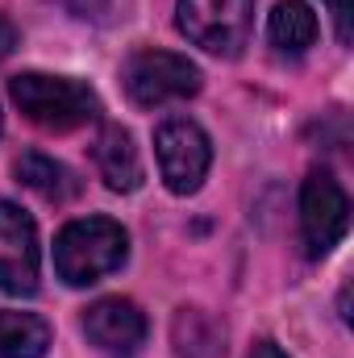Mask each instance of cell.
<instances>
[{
	"label": "cell",
	"mask_w": 354,
	"mask_h": 358,
	"mask_svg": "<svg viewBox=\"0 0 354 358\" xmlns=\"http://www.w3.org/2000/svg\"><path fill=\"white\" fill-rule=\"evenodd\" d=\"M50 4H59V8H67V13H76V17H88L96 8H104V0H50Z\"/></svg>",
	"instance_id": "2e32d148"
},
{
	"label": "cell",
	"mask_w": 354,
	"mask_h": 358,
	"mask_svg": "<svg viewBox=\"0 0 354 358\" xmlns=\"http://www.w3.org/2000/svg\"><path fill=\"white\" fill-rule=\"evenodd\" d=\"M50 346V325L38 313L0 308V358H42Z\"/></svg>",
	"instance_id": "4fadbf2b"
},
{
	"label": "cell",
	"mask_w": 354,
	"mask_h": 358,
	"mask_svg": "<svg viewBox=\"0 0 354 358\" xmlns=\"http://www.w3.org/2000/svg\"><path fill=\"white\" fill-rule=\"evenodd\" d=\"M351 229V200L330 171H313L300 187V238L309 259H325Z\"/></svg>",
	"instance_id": "8992f818"
},
{
	"label": "cell",
	"mask_w": 354,
	"mask_h": 358,
	"mask_svg": "<svg viewBox=\"0 0 354 358\" xmlns=\"http://www.w3.org/2000/svg\"><path fill=\"white\" fill-rule=\"evenodd\" d=\"M38 275H42V246L34 217L21 204L0 200V292L34 296Z\"/></svg>",
	"instance_id": "52a82bcc"
},
{
	"label": "cell",
	"mask_w": 354,
	"mask_h": 358,
	"mask_svg": "<svg viewBox=\"0 0 354 358\" xmlns=\"http://www.w3.org/2000/svg\"><path fill=\"white\" fill-rule=\"evenodd\" d=\"M176 25L192 46L217 59H238L255 29V0H179Z\"/></svg>",
	"instance_id": "3957f363"
},
{
	"label": "cell",
	"mask_w": 354,
	"mask_h": 358,
	"mask_svg": "<svg viewBox=\"0 0 354 358\" xmlns=\"http://www.w3.org/2000/svg\"><path fill=\"white\" fill-rule=\"evenodd\" d=\"M17 183H25L34 196H42L46 204H67L84 192V179L71 167H63L59 159L42 155V150H25L17 159Z\"/></svg>",
	"instance_id": "30bf717a"
},
{
	"label": "cell",
	"mask_w": 354,
	"mask_h": 358,
	"mask_svg": "<svg viewBox=\"0 0 354 358\" xmlns=\"http://www.w3.org/2000/svg\"><path fill=\"white\" fill-rule=\"evenodd\" d=\"M121 80L138 108H159V104L196 96L200 67L187 55H171V50H134L121 67Z\"/></svg>",
	"instance_id": "277c9868"
},
{
	"label": "cell",
	"mask_w": 354,
	"mask_h": 358,
	"mask_svg": "<svg viewBox=\"0 0 354 358\" xmlns=\"http://www.w3.org/2000/svg\"><path fill=\"white\" fill-rule=\"evenodd\" d=\"M250 358H288L275 342H255V350H250Z\"/></svg>",
	"instance_id": "e0dca14e"
},
{
	"label": "cell",
	"mask_w": 354,
	"mask_h": 358,
	"mask_svg": "<svg viewBox=\"0 0 354 358\" xmlns=\"http://www.w3.org/2000/svg\"><path fill=\"white\" fill-rule=\"evenodd\" d=\"M171 342L179 358H221L225 355V325L204 308H179L171 321Z\"/></svg>",
	"instance_id": "8fae6325"
},
{
	"label": "cell",
	"mask_w": 354,
	"mask_h": 358,
	"mask_svg": "<svg viewBox=\"0 0 354 358\" xmlns=\"http://www.w3.org/2000/svg\"><path fill=\"white\" fill-rule=\"evenodd\" d=\"M267 38L283 55H304L317 42V13L304 0H279L267 21Z\"/></svg>",
	"instance_id": "7c38bea8"
},
{
	"label": "cell",
	"mask_w": 354,
	"mask_h": 358,
	"mask_svg": "<svg viewBox=\"0 0 354 358\" xmlns=\"http://www.w3.org/2000/svg\"><path fill=\"white\" fill-rule=\"evenodd\" d=\"M330 17H334V29H338V42H351V0H325Z\"/></svg>",
	"instance_id": "5bb4252c"
},
{
	"label": "cell",
	"mask_w": 354,
	"mask_h": 358,
	"mask_svg": "<svg viewBox=\"0 0 354 358\" xmlns=\"http://www.w3.org/2000/svg\"><path fill=\"white\" fill-rule=\"evenodd\" d=\"M129 259V234L113 217H80L55 238V271L67 287H88L121 271Z\"/></svg>",
	"instance_id": "6da1fadb"
},
{
	"label": "cell",
	"mask_w": 354,
	"mask_h": 358,
	"mask_svg": "<svg viewBox=\"0 0 354 358\" xmlns=\"http://www.w3.org/2000/svg\"><path fill=\"white\" fill-rule=\"evenodd\" d=\"M155 155H159V176L176 196H192L213 167V142L187 117H167L155 129Z\"/></svg>",
	"instance_id": "5b68a950"
},
{
	"label": "cell",
	"mask_w": 354,
	"mask_h": 358,
	"mask_svg": "<svg viewBox=\"0 0 354 358\" xmlns=\"http://www.w3.org/2000/svg\"><path fill=\"white\" fill-rule=\"evenodd\" d=\"M13 50H17V25L0 13V59H8Z\"/></svg>",
	"instance_id": "9a60e30c"
},
{
	"label": "cell",
	"mask_w": 354,
	"mask_h": 358,
	"mask_svg": "<svg viewBox=\"0 0 354 358\" xmlns=\"http://www.w3.org/2000/svg\"><path fill=\"white\" fill-rule=\"evenodd\" d=\"M88 342L108 358H134L146 346V313L125 296H104L84 313Z\"/></svg>",
	"instance_id": "ba28073f"
},
{
	"label": "cell",
	"mask_w": 354,
	"mask_h": 358,
	"mask_svg": "<svg viewBox=\"0 0 354 358\" xmlns=\"http://www.w3.org/2000/svg\"><path fill=\"white\" fill-rule=\"evenodd\" d=\"M13 104L25 113L46 134H71L80 125H92L100 117V100L88 84L67 80V76H42V71H21L8 80Z\"/></svg>",
	"instance_id": "7a4b0ae2"
},
{
	"label": "cell",
	"mask_w": 354,
	"mask_h": 358,
	"mask_svg": "<svg viewBox=\"0 0 354 358\" xmlns=\"http://www.w3.org/2000/svg\"><path fill=\"white\" fill-rule=\"evenodd\" d=\"M92 163L104 179V187L113 192H138L142 187V159H138V146L129 138V129L121 125H104L96 146H92Z\"/></svg>",
	"instance_id": "9c48e42d"
}]
</instances>
